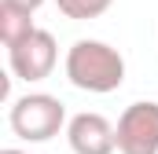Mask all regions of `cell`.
Listing matches in <instances>:
<instances>
[{"mask_svg":"<svg viewBox=\"0 0 158 154\" xmlns=\"http://www.w3.org/2000/svg\"><path fill=\"white\" fill-rule=\"evenodd\" d=\"M66 81L81 92H118L125 81V59L118 48H110L107 40H74L66 51Z\"/></svg>","mask_w":158,"mask_h":154,"instance_id":"cell-1","label":"cell"},{"mask_svg":"<svg viewBox=\"0 0 158 154\" xmlns=\"http://www.w3.org/2000/svg\"><path fill=\"white\" fill-rule=\"evenodd\" d=\"M7 121H11V132L19 140H26V143H48L52 136H59L63 125H70L63 99H55L48 92H26V95H19L11 103Z\"/></svg>","mask_w":158,"mask_h":154,"instance_id":"cell-2","label":"cell"},{"mask_svg":"<svg viewBox=\"0 0 158 154\" xmlns=\"http://www.w3.org/2000/svg\"><path fill=\"white\" fill-rule=\"evenodd\" d=\"M118 154H158V103L140 99L118 117Z\"/></svg>","mask_w":158,"mask_h":154,"instance_id":"cell-3","label":"cell"},{"mask_svg":"<svg viewBox=\"0 0 158 154\" xmlns=\"http://www.w3.org/2000/svg\"><path fill=\"white\" fill-rule=\"evenodd\" d=\"M55 63H59V48L48 30H33L26 40L7 48V66L19 81H44V77H52Z\"/></svg>","mask_w":158,"mask_h":154,"instance_id":"cell-4","label":"cell"},{"mask_svg":"<svg viewBox=\"0 0 158 154\" xmlns=\"http://www.w3.org/2000/svg\"><path fill=\"white\" fill-rule=\"evenodd\" d=\"M66 143L74 154H114L118 151V128L103 114H74L66 125Z\"/></svg>","mask_w":158,"mask_h":154,"instance_id":"cell-5","label":"cell"},{"mask_svg":"<svg viewBox=\"0 0 158 154\" xmlns=\"http://www.w3.org/2000/svg\"><path fill=\"white\" fill-rule=\"evenodd\" d=\"M33 30H37L33 26V11L0 0V40H4V48H15L19 40H26Z\"/></svg>","mask_w":158,"mask_h":154,"instance_id":"cell-6","label":"cell"},{"mask_svg":"<svg viewBox=\"0 0 158 154\" xmlns=\"http://www.w3.org/2000/svg\"><path fill=\"white\" fill-rule=\"evenodd\" d=\"M114 0H55V7L74 18V22H88V18H99L103 11H110Z\"/></svg>","mask_w":158,"mask_h":154,"instance_id":"cell-7","label":"cell"},{"mask_svg":"<svg viewBox=\"0 0 158 154\" xmlns=\"http://www.w3.org/2000/svg\"><path fill=\"white\" fill-rule=\"evenodd\" d=\"M7 4H15V7H26V11H37L44 0H7Z\"/></svg>","mask_w":158,"mask_h":154,"instance_id":"cell-8","label":"cell"},{"mask_svg":"<svg viewBox=\"0 0 158 154\" xmlns=\"http://www.w3.org/2000/svg\"><path fill=\"white\" fill-rule=\"evenodd\" d=\"M0 154H30V151H19V147H7V151H0Z\"/></svg>","mask_w":158,"mask_h":154,"instance_id":"cell-9","label":"cell"}]
</instances>
